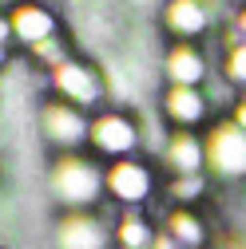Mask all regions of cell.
I'll return each instance as SVG.
<instances>
[{
  "label": "cell",
  "mask_w": 246,
  "mask_h": 249,
  "mask_svg": "<svg viewBox=\"0 0 246 249\" xmlns=\"http://www.w3.org/2000/svg\"><path fill=\"white\" fill-rule=\"evenodd\" d=\"M230 123H238V127L246 131V91L242 95H234V103H230V115H226Z\"/></svg>",
  "instance_id": "17"
},
{
  "label": "cell",
  "mask_w": 246,
  "mask_h": 249,
  "mask_svg": "<svg viewBox=\"0 0 246 249\" xmlns=\"http://www.w3.org/2000/svg\"><path fill=\"white\" fill-rule=\"evenodd\" d=\"M115 230L91 210H72L56 226V249H107Z\"/></svg>",
  "instance_id": "5"
},
{
  "label": "cell",
  "mask_w": 246,
  "mask_h": 249,
  "mask_svg": "<svg viewBox=\"0 0 246 249\" xmlns=\"http://www.w3.org/2000/svg\"><path fill=\"white\" fill-rule=\"evenodd\" d=\"M163 166L171 170V178L179 174H203L206 170V146L195 131H175L163 142Z\"/></svg>",
  "instance_id": "11"
},
{
  "label": "cell",
  "mask_w": 246,
  "mask_h": 249,
  "mask_svg": "<svg viewBox=\"0 0 246 249\" xmlns=\"http://www.w3.org/2000/svg\"><path fill=\"white\" fill-rule=\"evenodd\" d=\"M0 4H12V0H0Z\"/></svg>",
  "instance_id": "19"
},
{
  "label": "cell",
  "mask_w": 246,
  "mask_h": 249,
  "mask_svg": "<svg viewBox=\"0 0 246 249\" xmlns=\"http://www.w3.org/2000/svg\"><path fill=\"white\" fill-rule=\"evenodd\" d=\"M155 222H147V217L139 213V210H127L115 222V245L119 249H151L155 245Z\"/></svg>",
  "instance_id": "14"
},
{
  "label": "cell",
  "mask_w": 246,
  "mask_h": 249,
  "mask_svg": "<svg viewBox=\"0 0 246 249\" xmlns=\"http://www.w3.org/2000/svg\"><path fill=\"white\" fill-rule=\"evenodd\" d=\"M206 190H210L206 174H179V178L167 182V198H171V206H191V210H195V206L206 198Z\"/></svg>",
  "instance_id": "15"
},
{
  "label": "cell",
  "mask_w": 246,
  "mask_h": 249,
  "mask_svg": "<svg viewBox=\"0 0 246 249\" xmlns=\"http://www.w3.org/2000/svg\"><path fill=\"white\" fill-rule=\"evenodd\" d=\"M159 233L171 237L179 249H203L206 237H210V230H206V222H203V213L191 210V206H171L167 217H163V226H159Z\"/></svg>",
  "instance_id": "12"
},
{
  "label": "cell",
  "mask_w": 246,
  "mask_h": 249,
  "mask_svg": "<svg viewBox=\"0 0 246 249\" xmlns=\"http://www.w3.org/2000/svg\"><path fill=\"white\" fill-rule=\"evenodd\" d=\"M143 135L135 127V119L131 115H123V111H103L91 119V131H87V146L103 154V159L119 162V159H135V150H139Z\"/></svg>",
  "instance_id": "3"
},
{
  "label": "cell",
  "mask_w": 246,
  "mask_h": 249,
  "mask_svg": "<svg viewBox=\"0 0 246 249\" xmlns=\"http://www.w3.org/2000/svg\"><path fill=\"white\" fill-rule=\"evenodd\" d=\"M210 107L214 103L203 87H167L159 99V111L175 131H195L203 123H210Z\"/></svg>",
  "instance_id": "8"
},
{
  "label": "cell",
  "mask_w": 246,
  "mask_h": 249,
  "mask_svg": "<svg viewBox=\"0 0 246 249\" xmlns=\"http://www.w3.org/2000/svg\"><path fill=\"white\" fill-rule=\"evenodd\" d=\"M12 32L24 40V44H32V48H40V44H48L52 36H56V16L48 12V8H36V4H24L16 16H12Z\"/></svg>",
  "instance_id": "13"
},
{
  "label": "cell",
  "mask_w": 246,
  "mask_h": 249,
  "mask_svg": "<svg viewBox=\"0 0 246 249\" xmlns=\"http://www.w3.org/2000/svg\"><path fill=\"white\" fill-rule=\"evenodd\" d=\"M219 75L230 91H246V44H226L223 48V59H219Z\"/></svg>",
  "instance_id": "16"
},
{
  "label": "cell",
  "mask_w": 246,
  "mask_h": 249,
  "mask_svg": "<svg viewBox=\"0 0 246 249\" xmlns=\"http://www.w3.org/2000/svg\"><path fill=\"white\" fill-rule=\"evenodd\" d=\"M242 8H246V0H242Z\"/></svg>",
  "instance_id": "20"
},
{
  "label": "cell",
  "mask_w": 246,
  "mask_h": 249,
  "mask_svg": "<svg viewBox=\"0 0 246 249\" xmlns=\"http://www.w3.org/2000/svg\"><path fill=\"white\" fill-rule=\"evenodd\" d=\"M40 131L52 146H64V154H72L80 142H87V131H91V119H83L80 107L56 99L40 111Z\"/></svg>",
  "instance_id": "7"
},
{
  "label": "cell",
  "mask_w": 246,
  "mask_h": 249,
  "mask_svg": "<svg viewBox=\"0 0 246 249\" xmlns=\"http://www.w3.org/2000/svg\"><path fill=\"white\" fill-rule=\"evenodd\" d=\"M103 186H107V198L135 210V206L151 202V194H155V170L143 159H119L103 170Z\"/></svg>",
  "instance_id": "4"
},
{
  "label": "cell",
  "mask_w": 246,
  "mask_h": 249,
  "mask_svg": "<svg viewBox=\"0 0 246 249\" xmlns=\"http://www.w3.org/2000/svg\"><path fill=\"white\" fill-rule=\"evenodd\" d=\"M163 28L175 36V44H199L214 28L210 0H167L163 4Z\"/></svg>",
  "instance_id": "6"
},
{
  "label": "cell",
  "mask_w": 246,
  "mask_h": 249,
  "mask_svg": "<svg viewBox=\"0 0 246 249\" xmlns=\"http://www.w3.org/2000/svg\"><path fill=\"white\" fill-rule=\"evenodd\" d=\"M167 87H203L210 79V59L199 44H171L163 55Z\"/></svg>",
  "instance_id": "10"
},
{
  "label": "cell",
  "mask_w": 246,
  "mask_h": 249,
  "mask_svg": "<svg viewBox=\"0 0 246 249\" xmlns=\"http://www.w3.org/2000/svg\"><path fill=\"white\" fill-rule=\"evenodd\" d=\"M8 32H12V24H8V20H0V59H4V44H8Z\"/></svg>",
  "instance_id": "18"
},
{
  "label": "cell",
  "mask_w": 246,
  "mask_h": 249,
  "mask_svg": "<svg viewBox=\"0 0 246 249\" xmlns=\"http://www.w3.org/2000/svg\"><path fill=\"white\" fill-rule=\"evenodd\" d=\"M56 91H60V99L72 103V107H91V103H100L103 99V79L100 71L91 68V64H80V59H64V64L56 68Z\"/></svg>",
  "instance_id": "9"
},
{
  "label": "cell",
  "mask_w": 246,
  "mask_h": 249,
  "mask_svg": "<svg viewBox=\"0 0 246 249\" xmlns=\"http://www.w3.org/2000/svg\"><path fill=\"white\" fill-rule=\"evenodd\" d=\"M203 146H206V170L214 178H226V182L246 178V131L238 123H230V119L210 123Z\"/></svg>",
  "instance_id": "2"
},
{
  "label": "cell",
  "mask_w": 246,
  "mask_h": 249,
  "mask_svg": "<svg viewBox=\"0 0 246 249\" xmlns=\"http://www.w3.org/2000/svg\"><path fill=\"white\" fill-rule=\"evenodd\" d=\"M52 194L68 210H87L91 202H100V194H107L103 170L83 154H64L52 166Z\"/></svg>",
  "instance_id": "1"
}]
</instances>
